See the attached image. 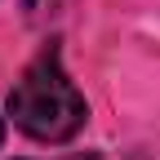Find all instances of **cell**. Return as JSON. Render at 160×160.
<instances>
[{
    "mask_svg": "<svg viewBox=\"0 0 160 160\" xmlns=\"http://www.w3.org/2000/svg\"><path fill=\"white\" fill-rule=\"evenodd\" d=\"M9 116H13V125L27 138H36V142H67V138L80 133L89 107H85V98H80V89L71 85V76L62 71L58 49H45L13 80Z\"/></svg>",
    "mask_w": 160,
    "mask_h": 160,
    "instance_id": "cell-1",
    "label": "cell"
},
{
    "mask_svg": "<svg viewBox=\"0 0 160 160\" xmlns=\"http://www.w3.org/2000/svg\"><path fill=\"white\" fill-rule=\"evenodd\" d=\"M0 142H5V120H0Z\"/></svg>",
    "mask_w": 160,
    "mask_h": 160,
    "instance_id": "cell-2",
    "label": "cell"
}]
</instances>
